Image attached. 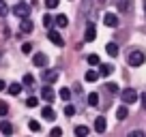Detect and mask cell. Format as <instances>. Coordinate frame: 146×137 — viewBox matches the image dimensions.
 Instances as JSON below:
<instances>
[{"mask_svg": "<svg viewBox=\"0 0 146 137\" xmlns=\"http://www.w3.org/2000/svg\"><path fill=\"white\" fill-rule=\"evenodd\" d=\"M127 60H129V64H131V67H140V64H144L146 56H144V51H131Z\"/></svg>", "mask_w": 146, "mask_h": 137, "instance_id": "cell-1", "label": "cell"}, {"mask_svg": "<svg viewBox=\"0 0 146 137\" xmlns=\"http://www.w3.org/2000/svg\"><path fill=\"white\" fill-rule=\"evenodd\" d=\"M13 13L17 15V17H28L30 15V5H26V2H17V5L13 7Z\"/></svg>", "mask_w": 146, "mask_h": 137, "instance_id": "cell-2", "label": "cell"}, {"mask_svg": "<svg viewBox=\"0 0 146 137\" xmlns=\"http://www.w3.org/2000/svg\"><path fill=\"white\" fill-rule=\"evenodd\" d=\"M41 79H43L45 84L56 82V79H58V68H45V71L41 73Z\"/></svg>", "mask_w": 146, "mask_h": 137, "instance_id": "cell-3", "label": "cell"}, {"mask_svg": "<svg viewBox=\"0 0 146 137\" xmlns=\"http://www.w3.org/2000/svg\"><path fill=\"white\" fill-rule=\"evenodd\" d=\"M120 96H123V101L127 103V105H129V103H135V101H137V92L133 90V88H127V90H123V92H120Z\"/></svg>", "mask_w": 146, "mask_h": 137, "instance_id": "cell-4", "label": "cell"}, {"mask_svg": "<svg viewBox=\"0 0 146 137\" xmlns=\"http://www.w3.org/2000/svg\"><path fill=\"white\" fill-rule=\"evenodd\" d=\"M118 22H120V19H118V15H116V13H105L103 15V24L108 28H116V26H118Z\"/></svg>", "mask_w": 146, "mask_h": 137, "instance_id": "cell-5", "label": "cell"}, {"mask_svg": "<svg viewBox=\"0 0 146 137\" xmlns=\"http://www.w3.org/2000/svg\"><path fill=\"white\" fill-rule=\"evenodd\" d=\"M95 39H97V28H95V24L88 22V26H86V34H84V41L90 43V41H95Z\"/></svg>", "mask_w": 146, "mask_h": 137, "instance_id": "cell-6", "label": "cell"}, {"mask_svg": "<svg viewBox=\"0 0 146 137\" xmlns=\"http://www.w3.org/2000/svg\"><path fill=\"white\" fill-rule=\"evenodd\" d=\"M47 39H50L54 45H58V47H62V45H64V41H62V37L58 34V30H50V32H47Z\"/></svg>", "mask_w": 146, "mask_h": 137, "instance_id": "cell-7", "label": "cell"}, {"mask_svg": "<svg viewBox=\"0 0 146 137\" xmlns=\"http://www.w3.org/2000/svg\"><path fill=\"white\" fill-rule=\"evenodd\" d=\"M41 99L47 101V103H50V101H54V90H52V86H43V88H41Z\"/></svg>", "mask_w": 146, "mask_h": 137, "instance_id": "cell-8", "label": "cell"}, {"mask_svg": "<svg viewBox=\"0 0 146 137\" xmlns=\"http://www.w3.org/2000/svg\"><path fill=\"white\" fill-rule=\"evenodd\" d=\"M105 128H108V122H105L103 116L95 118V131H97V133H105Z\"/></svg>", "mask_w": 146, "mask_h": 137, "instance_id": "cell-9", "label": "cell"}, {"mask_svg": "<svg viewBox=\"0 0 146 137\" xmlns=\"http://www.w3.org/2000/svg\"><path fill=\"white\" fill-rule=\"evenodd\" d=\"M32 62H35V67H45V64H47V56L45 54H35Z\"/></svg>", "mask_w": 146, "mask_h": 137, "instance_id": "cell-10", "label": "cell"}, {"mask_svg": "<svg viewBox=\"0 0 146 137\" xmlns=\"http://www.w3.org/2000/svg\"><path fill=\"white\" fill-rule=\"evenodd\" d=\"M0 133H2V135H13V124L11 122H0Z\"/></svg>", "mask_w": 146, "mask_h": 137, "instance_id": "cell-11", "label": "cell"}, {"mask_svg": "<svg viewBox=\"0 0 146 137\" xmlns=\"http://www.w3.org/2000/svg\"><path fill=\"white\" fill-rule=\"evenodd\" d=\"M19 30L22 32H32V22L28 17H24L22 22H19Z\"/></svg>", "mask_w": 146, "mask_h": 137, "instance_id": "cell-12", "label": "cell"}, {"mask_svg": "<svg viewBox=\"0 0 146 137\" xmlns=\"http://www.w3.org/2000/svg\"><path fill=\"white\" fill-rule=\"evenodd\" d=\"M105 51H108L112 58H116V56H118V45H116V43H108V45H105Z\"/></svg>", "mask_w": 146, "mask_h": 137, "instance_id": "cell-13", "label": "cell"}, {"mask_svg": "<svg viewBox=\"0 0 146 137\" xmlns=\"http://www.w3.org/2000/svg\"><path fill=\"white\" fill-rule=\"evenodd\" d=\"M56 26H58V28H67V26H69V17L60 13L58 17H56Z\"/></svg>", "mask_w": 146, "mask_h": 137, "instance_id": "cell-14", "label": "cell"}, {"mask_svg": "<svg viewBox=\"0 0 146 137\" xmlns=\"http://www.w3.org/2000/svg\"><path fill=\"white\" fill-rule=\"evenodd\" d=\"M41 116H43L45 120H54V118H56V114H54V109H52V107H43V109H41Z\"/></svg>", "mask_w": 146, "mask_h": 137, "instance_id": "cell-15", "label": "cell"}, {"mask_svg": "<svg viewBox=\"0 0 146 137\" xmlns=\"http://www.w3.org/2000/svg\"><path fill=\"white\" fill-rule=\"evenodd\" d=\"M112 71H114V67H112V64H101V67H99V75H103V77H108Z\"/></svg>", "mask_w": 146, "mask_h": 137, "instance_id": "cell-16", "label": "cell"}, {"mask_svg": "<svg viewBox=\"0 0 146 137\" xmlns=\"http://www.w3.org/2000/svg\"><path fill=\"white\" fill-rule=\"evenodd\" d=\"M88 105H90V107L99 105V94H97V92H90V94H88Z\"/></svg>", "mask_w": 146, "mask_h": 137, "instance_id": "cell-17", "label": "cell"}, {"mask_svg": "<svg viewBox=\"0 0 146 137\" xmlns=\"http://www.w3.org/2000/svg\"><path fill=\"white\" fill-rule=\"evenodd\" d=\"M54 24H56V17H54V15H43V26H45V28H52Z\"/></svg>", "mask_w": 146, "mask_h": 137, "instance_id": "cell-18", "label": "cell"}, {"mask_svg": "<svg viewBox=\"0 0 146 137\" xmlns=\"http://www.w3.org/2000/svg\"><path fill=\"white\" fill-rule=\"evenodd\" d=\"M19 92H22V86H19V84H9V94L11 96H17Z\"/></svg>", "mask_w": 146, "mask_h": 137, "instance_id": "cell-19", "label": "cell"}, {"mask_svg": "<svg viewBox=\"0 0 146 137\" xmlns=\"http://www.w3.org/2000/svg\"><path fill=\"white\" fill-rule=\"evenodd\" d=\"M127 116H129V109H127V105L118 107V111H116V118H118V120H125Z\"/></svg>", "mask_w": 146, "mask_h": 137, "instance_id": "cell-20", "label": "cell"}, {"mask_svg": "<svg viewBox=\"0 0 146 137\" xmlns=\"http://www.w3.org/2000/svg\"><path fill=\"white\" fill-rule=\"evenodd\" d=\"M88 126H82V124H80V126H75V137H86L88 135Z\"/></svg>", "mask_w": 146, "mask_h": 137, "instance_id": "cell-21", "label": "cell"}, {"mask_svg": "<svg viewBox=\"0 0 146 137\" xmlns=\"http://www.w3.org/2000/svg\"><path fill=\"white\" fill-rule=\"evenodd\" d=\"M99 77V71H86V75H84V79H86V82H95V79Z\"/></svg>", "mask_w": 146, "mask_h": 137, "instance_id": "cell-22", "label": "cell"}, {"mask_svg": "<svg viewBox=\"0 0 146 137\" xmlns=\"http://www.w3.org/2000/svg\"><path fill=\"white\" fill-rule=\"evenodd\" d=\"M9 13V5H7V0H0V17H5Z\"/></svg>", "mask_w": 146, "mask_h": 137, "instance_id": "cell-23", "label": "cell"}, {"mask_svg": "<svg viewBox=\"0 0 146 137\" xmlns=\"http://www.w3.org/2000/svg\"><path fill=\"white\" fill-rule=\"evenodd\" d=\"M32 84H35V77H32L30 73H26V75H24V86H26V88H32Z\"/></svg>", "mask_w": 146, "mask_h": 137, "instance_id": "cell-24", "label": "cell"}, {"mask_svg": "<svg viewBox=\"0 0 146 137\" xmlns=\"http://www.w3.org/2000/svg\"><path fill=\"white\" fill-rule=\"evenodd\" d=\"M28 128H30V131H35V133H39V131H41V124L36 122V120H30V122H28Z\"/></svg>", "mask_w": 146, "mask_h": 137, "instance_id": "cell-25", "label": "cell"}, {"mask_svg": "<svg viewBox=\"0 0 146 137\" xmlns=\"http://www.w3.org/2000/svg\"><path fill=\"white\" fill-rule=\"evenodd\" d=\"M39 105V99H36V96H28L26 99V107H36Z\"/></svg>", "mask_w": 146, "mask_h": 137, "instance_id": "cell-26", "label": "cell"}, {"mask_svg": "<svg viewBox=\"0 0 146 137\" xmlns=\"http://www.w3.org/2000/svg\"><path fill=\"white\" fill-rule=\"evenodd\" d=\"M7 114H9V103L0 101V116H7Z\"/></svg>", "mask_w": 146, "mask_h": 137, "instance_id": "cell-27", "label": "cell"}, {"mask_svg": "<svg viewBox=\"0 0 146 137\" xmlns=\"http://www.w3.org/2000/svg\"><path fill=\"white\" fill-rule=\"evenodd\" d=\"M60 99L69 101V99H71V90H69V88H62V90H60Z\"/></svg>", "mask_w": 146, "mask_h": 137, "instance_id": "cell-28", "label": "cell"}, {"mask_svg": "<svg viewBox=\"0 0 146 137\" xmlns=\"http://www.w3.org/2000/svg\"><path fill=\"white\" fill-rule=\"evenodd\" d=\"M88 64H90V67L99 64V56H97V54H90V56H88Z\"/></svg>", "mask_w": 146, "mask_h": 137, "instance_id": "cell-29", "label": "cell"}, {"mask_svg": "<svg viewBox=\"0 0 146 137\" xmlns=\"http://www.w3.org/2000/svg\"><path fill=\"white\" fill-rule=\"evenodd\" d=\"M50 135H52V137H62V128H60V126H54V128L50 131Z\"/></svg>", "mask_w": 146, "mask_h": 137, "instance_id": "cell-30", "label": "cell"}, {"mask_svg": "<svg viewBox=\"0 0 146 137\" xmlns=\"http://www.w3.org/2000/svg\"><path fill=\"white\" fill-rule=\"evenodd\" d=\"M58 2H60V0H45V7H47V9H56Z\"/></svg>", "mask_w": 146, "mask_h": 137, "instance_id": "cell-31", "label": "cell"}, {"mask_svg": "<svg viewBox=\"0 0 146 137\" xmlns=\"http://www.w3.org/2000/svg\"><path fill=\"white\" fill-rule=\"evenodd\" d=\"M73 114H75V107H73V105H67V107H64V116H69V118H71Z\"/></svg>", "mask_w": 146, "mask_h": 137, "instance_id": "cell-32", "label": "cell"}, {"mask_svg": "<svg viewBox=\"0 0 146 137\" xmlns=\"http://www.w3.org/2000/svg\"><path fill=\"white\" fill-rule=\"evenodd\" d=\"M22 51H24V54H30V51H32V43H24V45H22Z\"/></svg>", "mask_w": 146, "mask_h": 137, "instance_id": "cell-33", "label": "cell"}, {"mask_svg": "<svg viewBox=\"0 0 146 137\" xmlns=\"http://www.w3.org/2000/svg\"><path fill=\"white\" fill-rule=\"evenodd\" d=\"M108 90L112 92V94H116V92H118V84H108Z\"/></svg>", "mask_w": 146, "mask_h": 137, "instance_id": "cell-34", "label": "cell"}, {"mask_svg": "<svg viewBox=\"0 0 146 137\" xmlns=\"http://www.w3.org/2000/svg\"><path fill=\"white\" fill-rule=\"evenodd\" d=\"M129 137H146V135H144V131H131Z\"/></svg>", "mask_w": 146, "mask_h": 137, "instance_id": "cell-35", "label": "cell"}, {"mask_svg": "<svg viewBox=\"0 0 146 137\" xmlns=\"http://www.w3.org/2000/svg\"><path fill=\"white\" fill-rule=\"evenodd\" d=\"M142 107L146 109V92H142Z\"/></svg>", "mask_w": 146, "mask_h": 137, "instance_id": "cell-36", "label": "cell"}, {"mask_svg": "<svg viewBox=\"0 0 146 137\" xmlns=\"http://www.w3.org/2000/svg\"><path fill=\"white\" fill-rule=\"evenodd\" d=\"M5 88H7V84H5V82H2V79H0V92L5 90Z\"/></svg>", "mask_w": 146, "mask_h": 137, "instance_id": "cell-37", "label": "cell"}, {"mask_svg": "<svg viewBox=\"0 0 146 137\" xmlns=\"http://www.w3.org/2000/svg\"><path fill=\"white\" fill-rule=\"evenodd\" d=\"M142 9H144V17H146V0H142Z\"/></svg>", "mask_w": 146, "mask_h": 137, "instance_id": "cell-38", "label": "cell"}]
</instances>
